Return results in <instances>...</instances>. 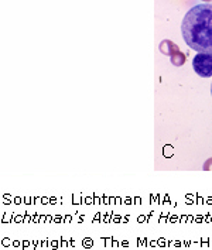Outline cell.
<instances>
[{"label":"cell","mask_w":212,"mask_h":250,"mask_svg":"<svg viewBox=\"0 0 212 250\" xmlns=\"http://www.w3.org/2000/svg\"><path fill=\"white\" fill-rule=\"evenodd\" d=\"M170 61H171V64L174 66H183L187 61L186 54L181 53V51H177L170 57Z\"/></svg>","instance_id":"obj_4"},{"label":"cell","mask_w":212,"mask_h":250,"mask_svg":"<svg viewBox=\"0 0 212 250\" xmlns=\"http://www.w3.org/2000/svg\"><path fill=\"white\" fill-rule=\"evenodd\" d=\"M202 3H210V1H212V0H201Z\"/></svg>","instance_id":"obj_6"},{"label":"cell","mask_w":212,"mask_h":250,"mask_svg":"<svg viewBox=\"0 0 212 250\" xmlns=\"http://www.w3.org/2000/svg\"><path fill=\"white\" fill-rule=\"evenodd\" d=\"M211 95H212V85H211Z\"/></svg>","instance_id":"obj_7"},{"label":"cell","mask_w":212,"mask_h":250,"mask_svg":"<svg viewBox=\"0 0 212 250\" xmlns=\"http://www.w3.org/2000/svg\"><path fill=\"white\" fill-rule=\"evenodd\" d=\"M187 45L197 53H212V3H201L187 12L181 23Z\"/></svg>","instance_id":"obj_1"},{"label":"cell","mask_w":212,"mask_h":250,"mask_svg":"<svg viewBox=\"0 0 212 250\" xmlns=\"http://www.w3.org/2000/svg\"><path fill=\"white\" fill-rule=\"evenodd\" d=\"M159 50H160V53L164 54V55H167V57H171L174 53L180 51L178 45H177L175 42H172L171 40H163V41L160 42Z\"/></svg>","instance_id":"obj_3"},{"label":"cell","mask_w":212,"mask_h":250,"mask_svg":"<svg viewBox=\"0 0 212 250\" xmlns=\"http://www.w3.org/2000/svg\"><path fill=\"white\" fill-rule=\"evenodd\" d=\"M204 170H212V158H210V160L204 164Z\"/></svg>","instance_id":"obj_5"},{"label":"cell","mask_w":212,"mask_h":250,"mask_svg":"<svg viewBox=\"0 0 212 250\" xmlns=\"http://www.w3.org/2000/svg\"><path fill=\"white\" fill-rule=\"evenodd\" d=\"M192 68L201 78H211L212 53H197L192 58Z\"/></svg>","instance_id":"obj_2"}]
</instances>
